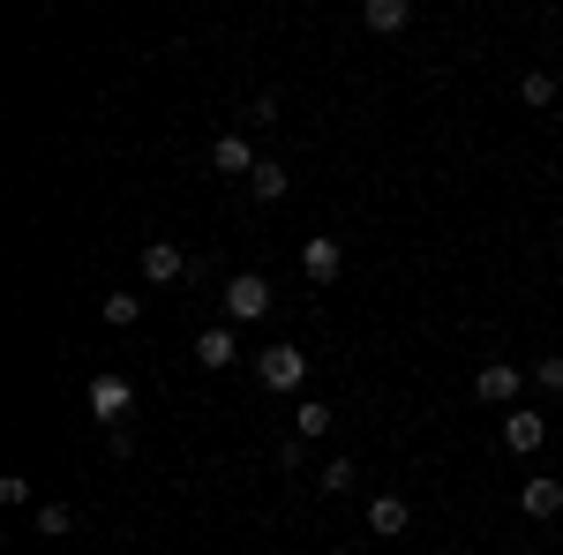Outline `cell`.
Masks as SVG:
<instances>
[{"instance_id": "cell-5", "label": "cell", "mask_w": 563, "mask_h": 555, "mask_svg": "<svg viewBox=\"0 0 563 555\" xmlns=\"http://www.w3.org/2000/svg\"><path fill=\"white\" fill-rule=\"evenodd\" d=\"M301 270L316 278V286H331V278L346 270V241H331V233H316V241L301 248Z\"/></svg>"}, {"instance_id": "cell-4", "label": "cell", "mask_w": 563, "mask_h": 555, "mask_svg": "<svg viewBox=\"0 0 563 555\" xmlns=\"http://www.w3.org/2000/svg\"><path fill=\"white\" fill-rule=\"evenodd\" d=\"M519 390H526V368H519V360H488V368L474 376V398H481V406H511Z\"/></svg>"}, {"instance_id": "cell-16", "label": "cell", "mask_w": 563, "mask_h": 555, "mask_svg": "<svg viewBox=\"0 0 563 555\" xmlns=\"http://www.w3.org/2000/svg\"><path fill=\"white\" fill-rule=\"evenodd\" d=\"M106 323H113V331H135V323H143V300L135 293H106Z\"/></svg>"}, {"instance_id": "cell-12", "label": "cell", "mask_w": 563, "mask_h": 555, "mask_svg": "<svg viewBox=\"0 0 563 555\" xmlns=\"http://www.w3.org/2000/svg\"><path fill=\"white\" fill-rule=\"evenodd\" d=\"M286 188H294V180H286V158H263V166L249 173V196H256V203H286Z\"/></svg>"}, {"instance_id": "cell-13", "label": "cell", "mask_w": 563, "mask_h": 555, "mask_svg": "<svg viewBox=\"0 0 563 555\" xmlns=\"http://www.w3.org/2000/svg\"><path fill=\"white\" fill-rule=\"evenodd\" d=\"M361 15H368V31H406V23H413V8H406V0H368V8H361Z\"/></svg>"}, {"instance_id": "cell-19", "label": "cell", "mask_w": 563, "mask_h": 555, "mask_svg": "<svg viewBox=\"0 0 563 555\" xmlns=\"http://www.w3.org/2000/svg\"><path fill=\"white\" fill-rule=\"evenodd\" d=\"M533 384H541V390H563V353H549V360H533Z\"/></svg>"}, {"instance_id": "cell-14", "label": "cell", "mask_w": 563, "mask_h": 555, "mask_svg": "<svg viewBox=\"0 0 563 555\" xmlns=\"http://www.w3.org/2000/svg\"><path fill=\"white\" fill-rule=\"evenodd\" d=\"M294 435H301V443L331 435V406H323V398H301V413H294Z\"/></svg>"}, {"instance_id": "cell-10", "label": "cell", "mask_w": 563, "mask_h": 555, "mask_svg": "<svg viewBox=\"0 0 563 555\" xmlns=\"http://www.w3.org/2000/svg\"><path fill=\"white\" fill-rule=\"evenodd\" d=\"M406 496H376V503H368V533H376V541H398V533H406Z\"/></svg>"}, {"instance_id": "cell-20", "label": "cell", "mask_w": 563, "mask_h": 555, "mask_svg": "<svg viewBox=\"0 0 563 555\" xmlns=\"http://www.w3.org/2000/svg\"><path fill=\"white\" fill-rule=\"evenodd\" d=\"M301 458H308V443H301V435H286V443H278V466L301 473Z\"/></svg>"}, {"instance_id": "cell-18", "label": "cell", "mask_w": 563, "mask_h": 555, "mask_svg": "<svg viewBox=\"0 0 563 555\" xmlns=\"http://www.w3.org/2000/svg\"><path fill=\"white\" fill-rule=\"evenodd\" d=\"M60 533H76V511L68 503H38V541H60Z\"/></svg>"}, {"instance_id": "cell-11", "label": "cell", "mask_w": 563, "mask_h": 555, "mask_svg": "<svg viewBox=\"0 0 563 555\" xmlns=\"http://www.w3.org/2000/svg\"><path fill=\"white\" fill-rule=\"evenodd\" d=\"M519 511L526 518H563V480H526V488H519Z\"/></svg>"}, {"instance_id": "cell-9", "label": "cell", "mask_w": 563, "mask_h": 555, "mask_svg": "<svg viewBox=\"0 0 563 555\" xmlns=\"http://www.w3.org/2000/svg\"><path fill=\"white\" fill-rule=\"evenodd\" d=\"M211 166L225 173V180H233V173H256L263 158L249 151V135H218V143H211Z\"/></svg>"}, {"instance_id": "cell-2", "label": "cell", "mask_w": 563, "mask_h": 555, "mask_svg": "<svg viewBox=\"0 0 563 555\" xmlns=\"http://www.w3.org/2000/svg\"><path fill=\"white\" fill-rule=\"evenodd\" d=\"M256 384L278 390V398L301 390L308 384V353H301V345H263V353H256Z\"/></svg>"}, {"instance_id": "cell-7", "label": "cell", "mask_w": 563, "mask_h": 555, "mask_svg": "<svg viewBox=\"0 0 563 555\" xmlns=\"http://www.w3.org/2000/svg\"><path fill=\"white\" fill-rule=\"evenodd\" d=\"M541 443H549V421H541V413H504V451H519V458H533V451H541Z\"/></svg>"}, {"instance_id": "cell-17", "label": "cell", "mask_w": 563, "mask_h": 555, "mask_svg": "<svg viewBox=\"0 0 563 555\" xmlns=\"http://www.w3.org/2000/svg\"><path fill=\"white\" fill-rule=\"evenodd\" d=\"M353 480H361V466H353V458H331V466L316 473V488H323V496H346Z\"/></svg>"}, {"instance_id": "cell-6", "label": "cell", "mask_w": 563, "mask_h": 555, "mask_svg": "<svg viewBox=\"0 0 563 555\" xmlns=\"http://www.w3.org/2000/svg\"><path fill=\"white\" fill-rule=\"evenodd\" d=\"M143 278L151 286H180L188 278V256H180L174 241H143Z\"/></svg>"}, {"instance_id": "cell-1", "label": "cell", "mask_w": 563, "mask_h": 555, "mask_svg": "<svg viewBox=\"0 0 563 555\" xmlns=\"http://www.w3.org/2000/svg\"><path fill=\"white\" fill-rule=\"evenodd\" d=\"M271 315V278L263 270H233L225 278V323H263Z\"/></svg>"}, {"instance_id": "cell-15", "label": "cell", "mask_w": 563, "mask_h": 555, "mask_svg": "<svg viewBox=\"0 0 563 555\" xmlns=\"http://www.w3.org/2000/svg\"><path fill=\"white\" fill-rule=\"evenodd\" d=\"M519 98L533 106V113H541V106H556V76H549V68H526V76H519Z\"/></svg>"}, {"instance_id": "cell-3", "label": "cell", "mask_w": 563, "mask_h": 555, "mask_svg": "<svg viewBox=\"0 0 563 555\" xmlns=\"http://www.w3.org/2000/svg\"><path fill=\"white\" fill-rule=\"evenodd\" d=\"M84 398H90V413H98L106 428H121V421H129V406H135V384L106 368V376H90V390H84Z\"/></svg>"}, {"instance_id": "cell-8", "label": "cell", "mask_w": 563, "mask_h": 555, "mask_svg": "<svg viewBox=\"0 0 563 555\" xmlns=\"http://www.w3.org/2000/svg\"><path fill=\"white\" fill-rule=\"evenodd\" d=\"M233 360H241V345H233V323H211V331H203V338H196V368H233Z\"/></svg>"}]
</instances>
